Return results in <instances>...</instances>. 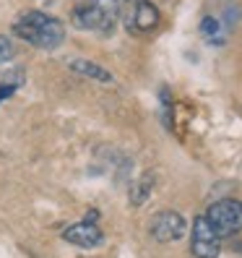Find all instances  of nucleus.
I'll return each mask as SVG.
<instances>
[{
  "instance_id": "nucleus-10",
  "label": "nucleus",
  "mask_w": 242,
  "mask_h": 258,
  "mask_svg": "<svg viewBox=\"0 0 242 258\" xmlns=\"http://www.w3.org/2000/svg\"><path fill=\"white\" fill-rule=\"evenodd\" d=\"M13 57V44L8 37H0V63H6V60Z\"/></svg>"
},
{
  "instance_id": "nucleus-7",
  "label": "nucleus",
  "mask_w": 242,
  "mask_h": 258,
  "mask_svg": "<svg viewBox=\"0 0 242 258\" xmlns=\"http://www.w3.org/2000/svg\"><path fill=\"white\" fill-rule=\"evenodd\" d=\"M151 235L159 242L180 240L185 235V219L180 217L177 211H159V214L151 219Z\"/></svg>"
},
{
  "instance_id": "nucleus-1",
  "label": "nucleus",
  "mask_w": 242,
  "mask_h": 258,
  "mask_svg": "<svg viewBox=\"0 0 242 258\" xmlns=\"http://www.w3.org/2000/svg\"><path fill=\"white\" fill-rule=\"evenodd\" d=\"M13 34H19V39L29 42L32 47L39 50H55L60 42L65 39L63 24L55 16H47L42 11H26L13 21Z\"/></svg>"
},
{
  "instance_id": "nucleus-2",
  "label": "nucleus",
  "mask_w": 242,
  "mask_h": 258,
  "mask_svg": "<svg viewBox=\"0 0 242 258\" xmlns=\"http://www.w3.org/2000/svg\"><path fill=\"white\" fill-rule=\"evenodd\" d=\"M125 0H81L73 8V24L86 32L110 34L123 16Z\"/></svg>"
},
{
  "instance_id": "nucleus-9",
  "label": "nucleus",
  "mask_w": 242,
  "mask_h": 258,
  "mask_svg": "<svg viewBox=\"0 0 242 258\" xmlns=\"http://www.w3.org/2000/svg\"><path fill=\"white\" fill-rule=\"evenodd\" d=\"M201 32H203V37L208 39V42H214V44H221L224 42V32H221V24L214 19V16H206L203 21H201Z\"/></svg>"
},
{
  "instance_id": "nucleus-6",
  "label": "nucleus",
  "mask_w": 242,
  "mask_h": 258,
  "mask_svg": "<svg viewBox=\"0 0 242 258\" xmlns=\"http://www.w3.org/2000/svg\"><path fill=\"white\" fill-rule=\"evenodd\" d=\"M125 11V8H123ZM159 24V11L148 3V0H130L125 11V26L130 32H151Z\"/></svg>"
},
{
  "instance_id": "nucleus-3",
  "label": "nucleus",
  "mask_w": 242,
  "mask_h": 258,
  "mask_svg": "<svg viewBox=\"0 0 242 258\" xmlns=\"http://www.w3.org/2000/svg\"><path fill=\"white\" fill-rule=\"evenodd\" d=\"M206 219H208L211 227H214V232L219 237L237 235L242 230V201H237V199H221L216 204H211Z\"/></svg>"
},
{
  "instance_id": "nucleus-8",
  "label": "nucleus",
  "mask_w": 242,
  "mask_h": 258,
  "mask_svg": "<svg viewBox=\"0 0 242 258\" xmlns=\"http://www.w3.org/2000/svg\"><path fill=\"white\" fill-rule=\"evenodd\" d=\"M70 71L73 73H81V76H89V79H94V81H104V84L112 81V73L110 71H104L102 66L89 63V60H70Z\"/></svg>"
},
{
  "instance_id": "nucleus-5",
  "label": "nucleus",
  "mask_w": 242,
  "mask_h": 258,
  "mask_svg": "<svg viewBox=\"0 0 242 258\" xmlns=\"http://www.w3.org/2000/svg\"><path fill=\"white\" fill-rule=\"evenodd\" d=\"M193 255L195 258H216L219 255V235L214 232V227L208 224L206 217H198L193 222Z\"/></svg>"
},
{
  "instance_id": "nucleus-4",
  "label": "nucleus",
  "mask_w": 242,
  "mask_h": 258,
  "mask_svg": "<svg viewBox=\"0 0 242 258\" xmlns=\"http://www.w3.org/2000/svg\"><path fill=\"white\" fill-rule=\"evenodd\" d=\"M97 217H99V214L92 209L86 219L70 224L68 230L63 232L65 242H70V245H78V248H97V245H102L104 235H102L99 224H97Z\"/></svg>"
}]
</instances>
